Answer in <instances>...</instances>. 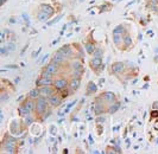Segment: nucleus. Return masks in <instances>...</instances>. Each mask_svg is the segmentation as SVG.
Instances as JSON below:
<instances>
[{"label":"nucleus","mask_w":158,"mask_h":154,"mask_svg":"<svg viewBox=\"0 0 158 154\" xmlns=\"http://www.w3.org/2000/svg\"><path fill=\"white\" fill-rule=\"evenodd\" d=\"M49 18H50V15H48L47 13H44L43 11H40V13L37 14V19H38L40 22H45Z\"/></svg>","instance_id":"23"},{"label":"nucleus","mask_w":158,"mask_h":154,"mask_svg":"<svg viewBox=\"0 0 158 154\" xmlns=\"http://www.w3.org/2000/svg\"><path fill=\"white\" fill-rule=\"evenodd\" d=\"M123 45H124V46H127V47L132 45V38H131V36H130V34H125V36H124Z\"/></svg>","instance_id":"22"},{"label":"nucleus","mask_w":158,"mask_h":154,"mask_svg":"<svg viewBox=\"0 0 158 154\" xmlns=\"http://www.w3.org/2000/svg\"><path fill=\"white\" fill-rule=\"evenodd\" d=\"M93 56L94 57H98V58H102V56H103V50L101 49V47H96L94 50V52H93Z\"/></svg>","instance_id":"24"},{"label":"nucleus","mask_w":158,"mask_h":154,"mask_svg":"<svg viewBox=\"0 0 158 154\" xmlns=\"http://www.w3.org/2000/svg\"><path fill=\"white\" fill-rule=\"evenodd\" d=\"M119 108H120V102H114V103H112V104L108 106V108H107V113L114 114V113L118 111Z\"/></svg>","instance_id":"16"},{"label":"nucleus","mask_w":158,"mask_h":154,"mask_svg":"<svg viewBox=\"0 0 158 154\" xmlns=\"http://www.w3.org/2000/svg\"><path fill=\"white\" fill-rule=\"evenodd\" d=\"M5 1H6V0H1V5H4V4H5Z\"/></svg>","instance_id":"32"},{"label":"nucleus","mask_w":158,"mask_h":154,"mask_svg":"<svg viewBox=\"0 0 158 154\" xmlns=\"http://www.w3.org/2000/svg\"><path fill=\"white\" fill-rule=\"evenodd\" d=\"M151 116H152V117H158L157 110H152V111H151Z\"/></svg>","instance_id":"30"},{"label":"nucleus","mask_w":158,"mask_h":154,"mask_svg":"<svg viewBox=\"0 0 158 154\" xmlns=\"http://www.w3.org/2000/svg\"><path fill=\"white\" fill-rule=\"evenodd\" d=\"M62 101H63V97H62V95H61V94H57V92L52 94V95L49 97V103H50L52 107L61 106Z\"/></svg>","instance_id":"8"},{"label":"nucleus","mask_w":158,"mask_h":154,"mask_svg":"<svg viewBox=\"0 0 158 154\" xmlns=\"http://www.w3.org/2000/svg\"><path fill=\"white\" fill-rule=\"evenodd\" d=\"M44 69L48 70L51 75H56V74L58 72V64H56V63H54V62H50Z\"/></svg>","instance_id":"11"},{"label":"nucleus","mask_w":158,"mask_h":154,"mask_svg":"<svg viewBox=\"0 0 158 154\" xmlns=\"http://www.w3.org/2000/svg\"><path fill=\"white\" fill-rule=\"evenodd\" d=\"M83 74V70H73V77H80L82 76Z\"/></svg>","instance_id":"27"},{"label":"nucleus","mask_w":158,"mask_h":154,"mask_svg":"<svg viewBox=\"0 0 158 154\" xmlns=\"http://www.w3.org/2000/svg\"><path fill=\"white\" fill-rule=\"evenodd\" d=\"M80 84H81V78L80 77H73L71 81L69 82V87H70L71 91H76L80 88Z\"/></svg>","instance_id":"10"},{"label":"nucleus","mask_w":158,"mask_h":154,"mask_svg":"<svg viewBox=\"0 0 158 154\" xmlns=\"http://www.w3.org/2000/svg\"><path fill=\"white\" fill-rule=\"evenodd\" d=\"M40 91L42 96H45V97H50L52 94H55L57 90L55 89V87L52 84L50 85H43V87H40Z\"/></svg>","instance_id":"6"},{"label":"nucleus","mask_w":158,"mask_h":154,"mask_svg":"<svg viewBox=\"0 0 158 154\" xmlns=\"http://www.w3.org/2000/svg\"><path fill=\"white\" fill-rule=\"evenodd\" d=\"M96 90H98V87L95 85L94 82H89L87 85V95H93L96 92Z\"/></svg>","instance_id":"18"},{"label":"nucleus","mask_w":158,"mask_h":154,"mask_svg":"<svg viewBox=\"0 0 158 154\" xmlns=\"http://www.w3.org/2000/svg\"><path fill=\"white\" fill-rule=\"evenodd\" d=\"M54 75H51L48 70H43L42 74H40V77L36 81V85L40 88V87H43V85H50L54 83Z\"/></svg>","instance_id":"1"},{"label":"nucleus","mask_w":158,"mask_h":154,"mask_svg":"<svg viewBox=\"0 0 158 154\" xmlns=\"http://www.w3.org/2000/svg\"><path fill=\"white\" fill-rule=\"evenodd\" d=\"M40 96V88H38V87L35 88V89H32L31 91L29 92V97H31V99H33V100H37Z\"/></svg>","instance_id":"19"},{"label":"nucleus","mask_w":158,"mask_h":154,"mask_svg":"<svg viewBox=\"0 0 158 154\" xmlns=\"http://www.w3.org/2000/svg\"><path fill=\"white\" fill-rule=\"evenodd\" d=\"M50 115H51V110H45V111H44V114H43L42 120H45V119H48Z\"/></svg>","instance_id":"29"},{"label":"nucleus","mask_w":158,"mask_h":154,"mask_svg":"<svg viewBox=\"0 0 158 154\" xmlns=\"http://www.w3.org/2000/svg\"><path fill=\"white\" fill-rule=\"evenodd\" d=\"M89 65H90V68L93 69V71L98 72V74L105 68V65L102 64L101 58H98V57H93V58L89 61Z\"/></svg>","instance_id":"4"},{"label":"nucleus","mask_w":158,"mask_h":154,"mask_svg":"<svg viewBox=\"0 0 158 154\" xmlns=\"http://www.w3.org/2000/svg\"><path fill=\"white\" fill-rule=\"evenodd\" d=\"M105 121H106V119H105V117H98V122L99 123H103Z\"/></svg>","instance_id":"31"},{"label":"nucleus","mask_w":158,"mask_h":154,"mask_svg":"<svg viewBox=\"0 0 158 154\" xmlns=\"http://www.w3.org/2000/svg\"><path fill=\"white\" fill-rule=\"evenodd\" d=\"M70 68L73 70H83V67H82V62L77 59V58H74L70 63Z\"/></svg>","instance_id":"12"},{"label":"nucleus","mask_w":158,"mask_h":154,"mask_svg":"<svg viewBox=\"0 0 158 154\" xmlns=\"http://www.w3.org/2000/svg\"><path fill=\"white\" fill-rule=\"evenodd\" d=\"M52 85L55 87V89L57 90V91H62L63 89H65V88L69 85V83H68L67 78L60 76V77H57V78H55V79H54V83H52Z\"/></svg>","instance_id":"3"},{"label":"nucleus","mask_w":158,"mask_h":154,"mask_svg":"<svg viewBox=\"0 0 158 154\" xmlns=\"http://www.w3.org/2000/svg\"><path fill=\"white\" fill-rule=\"evenodd\" d=\"M18 113H19V115L22 116V117H24V116L31 114L32 111H31V110H29V109H27V108L25 107L23 103H22V104L19 106V108H18Z\"/></svg>","instance_id":"17"},{"label":"nucleus","mask_w":158,"mask_h":154,"mask_svg":"<svg viewBox=\"0 0 158 154\" xmlns=\"http://www.w3.org/2000/svg\"><path fill=\"white\" fill-rule=\"evenodd\" d=\"M125 68H126V65H125L124 62H115V63L112 64L111 72L115 74V75H120V74H123L125 71Z\"/></svg>","instance_id":"5"},{"label":"nucleus","mask_w":158,"mask_h":154,"mask_svg":"<svg viewBox=\"0 0 158 154\" xmlns=\"http://www.w3.org/2000/svg\"><path fill=\"white\" fill-rule=\"evenodd\" d=\"M113 32H115V33H121V34H125V32H126V29H125V26L124 25H119L117 26Z\"/></svg>","instance_id":"25"},{"label":"nucleus","mask_w":158,"mask_h":154,"mask_svg":"<svg viewBox=\"0 0 158 154\" xmlns=\"http://www.w3.org/2000/svg\"><path fill=\"white\" fill-rule=\"evenodd\" d=\"M67 56L64 54H62L60 50L56 52L54 56H52V58H51V62H54V63H56V64H62V63H64V62L67 61Z\"/></svg>","instance_id":"9"},{"label":"nucleus","mask_w":158,"mask_h":154,"mask_svg":"<svg viewBox=\"0 0 158 154\" xmlns=\"http://www.w3.org/2000/svg\"><path fill=\"white\" fill-rule=\"evenodd\" d=\"M100 97L103 100L105 103H107L108 106L112 104V103H114L115 100H117V96H115V94L114 92H111V91H106V92H102L101 95H100Z\"/></svg>","instance_id":"7"},{"label":"nucleus","mask_w":158,"mask_h":154,"mask_svg":"<svg viewBox=\"0 0 158 154\" xmlns=\"http://www.w3.org/2000/svg\"><path fill=\"white\" fill-rule=\"evenodd\" d=\"M124 36H125V34L113 32V42H114V44H115V45H118V46L120 45V44L123 43V40H124Z\"/></svg>","instance_id":"15"},{"label":"nucleus","mask_w":158,"mask_h":154,"mask_svg":"<svg viewBox=\"0 0 158 154\" xmlns=\"http://www.w3.org/2000/svg\"><path fill=\"white\" fill-rule=\"evenodd\" d=\"M60 51L64 54L67 57H71L73 55H74V51H73V47L70 45H63L61 49H60Z\"/></svg>","instance_id":"14"},{"label":"nucleus","mask_w":158,"mask_h":154,"mask_svg":"<svg viewBox=\"0 0 158 154\" xmlns=\"http://www.w3.org/2000/svg\"><path fill=\"white\" fill-rule=\"evenodd\" d=\"M85 49H86V51H87L88 54H93L94 52V50L96 49V46L93 42H87L86 43V46H85Z\"/></svg>","instance_id":"20"},{"label":"nucleus","mask_w":158,"mask_h":154,"mask_svg":"<svg viewBox=\"0 0 158 154\" xmlns=\"http://www.w3.org/2000/svg\"><path fill=\"white\" fill-rule=\"evenodd\" d=\"M48 104H49V99L40 95V97L36 100V113H37V115H43L44 114V111L48 108Z\"/></svg>","instance_id":"2"},{"label":"nucleus","mask_w":158,"mask_h":154,"mask_svg":"<svg viewBox=\"0 0 158 154\" xmlns=\"http://www.w3.org/2000/svg\"><path fill=\"white\" fill-rule=\"evenodd\" d=\"M6 49L8 50V52H10V51H15V50H16V45H15L13 43H8L7 46H6Z\"/></svg>","instance_id":"28"},{"label":"nucleus","mask_w":158,"mask_h":154,"mask_svg":"<svg viewBox=\"0 0 158 154\" xmlns=\"http://www.w3.org/2000/svg\"><path fill=\"white\" fill-rule=\"evenodd\" d=\"M10 131H11L12 134H22V131H20V128H19V124L17 122H13L11 124Z\"/></svg>","instance_id":"21"},{"label":"nucleus","mask_w":158,"mask_h":154,"mask_svg":"<svg viewBox=\"0 0 158 154\" xmlns=\"http://www.w3.org/2000/svg\"><path fill=\"white\" fill-rule=\"evenodd\" d=\"M40 11H43L44 13H47V14L50 15V17L55 13V10L51 7L50 5H47V4H42V5H40Z\"/></svg>","instance_id":"13"},{"label":"nucleus","mask_w":158,"mask_h":154,"mask_svg":"<svg viewBox=\"0 0 158 154\" xmlns=\"http://www.w3.org/2000/svg\"><path fill=\"white\" fill-rule=\"evenodd\" d=\"M33 121H35V120H33V117H32L31 114L24 116V122H25V124H31Z\"/></svg>","instance_id":"26"}]
</instances>
